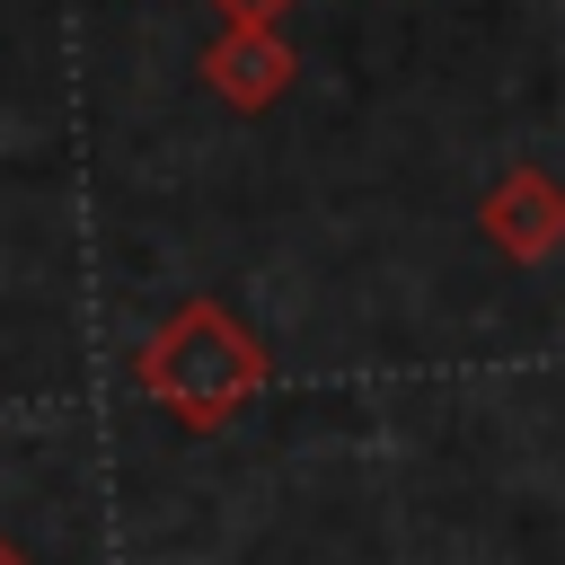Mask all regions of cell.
Instances as JSON below:
<instances>
[{"label":"cell","mask_w":565,"mask_h":565,"mask_svg":"<svg viewBox=\"0 0 565 565\" xmlns=\"http://www.w3.org/2000/svg\"><path fill=\"white\" fill-rule=\"evenodd\" d=\"M274 380L265 335L221 300V291H185L141 344H132V388L177 424V433H230Z\"/></svg>","instance_id":"1"},{"label":"cell","mask_w":565,"mask_h":565,"mask_svg":"<svg viewBox=\"0 0 565 565\" xmlns=\"http://www.w3.org/2000/svg\"><path fill=\"white\" fill-rule=\"evenodd\" d=\"M203 88L230 106V115H265V106H282L291 97V79H300V53H291V35H282V18H221V35L203 44Z\"/></svg>","instance_id":"2"},{"label":"cell","mask_w":565,"mask_h":565,"mask_svg":"<svg viewBox=\"0 0 565 565\" xmlns=\"http://www.w3.org/2000/svg\"><path fill=\"white\" fill-rule=\"evenodd\" d=\"M477 230L503 265H547L565 247V177L539 159H512L486 194H477Z\"/></svg>","instance_id":"3"},{"label":"cell","mask_w":565,"mask_h":565,"mask_svg":"<svg viewBox=\"0 0 565 565\" xmlns=\"http://www.w3.org/2000/svg\"><path fill=\"white\" fill-rule=\"evenodd\" d=\"M212 9H221V18H282L291 0H212Z\"/></svg>","instance_id":"4"},{"label":"cell","mask_w":565,"mask_h":565,"mask_svg":"<svg viewBox=\"0 0 565 565\" xmlns=\"http://www.w3.org/2000/svg\"><path fill=\"white\" fill-rule=\"evenodd\" d=\"M0 565H35V556H26V547H18L9 530H0Z\"/></svg>","instance_id":"5"}]
</instances>
